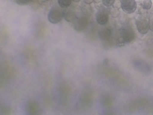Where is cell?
Returning a JSON list of instances; mask_svg holds the SVG:
<instances>
[{
    "instance_id": "cell-1",
    "label": "cell",
    "mask_w": 153,
    "mask_h": 115,
    "mask_svg": "<svg viewBox=\"0 0 153 115\" xmlns=\"http://www.w3.org/2000/svg\"><path fill=\"white\" fill-rule=\"evenodd\" d=\"M135 33L133 29L129 25H125L119 30L116 41L120 46L132 42L135 39Z\"/></svg>"
},
{
    "instance_id": "cell-2",
    "label": "cell",
    "mask_w": 153,
    "mask_h": 115,
    "mask_svg": "<svg viewBox=\"0 0 153 115\" xmlns=\"http://www.w3.org/2000/svg\"><path fill=\"white\" fill-rule=\"evenodd\" d=\"M137 29L141 34H146L149 30V20L147 15L139 16L136 22Z\"/></svg>"
},
{
    "instance_id": "cell-3",
    "label": "cell",
    "mask_w": 153,
    "mask_h": 115,
    "mask_svg": "<svg viewBox=\"0 0 153 115\" xmlns=\"http://www.w3.org/2000/svg\"><path fill=\"white\" fill-rule=\"evenodd\" d=\"M135 0H121V7L123 12L128 14L133 13L137 9Z\"/></svg>"
},
{
    "instance_id": "cell-4",
    "label": "cell",
    "mask_w": 153,
    "mask_h": 115,
    "mask_svg": "<svg viewBox=\"0 0 153 115\" xmlns=\"http://www.w3.org/2000/svg\"><path fill=\"white\" fill-rule=\"evenodd\" d=\"M88 24V19L85 15L76 18L74 22V28L76 31L81 32L86 28Z\"/></svg>"
},
{
    "instance_id": "cell-5",
    "label": "cell",
    "mask_w": 153,
    "mask_h": 115,
    "mask_svg": "<svg viewBox=\"0 0 153 115\" xmlns=\"http://www.w3.org/2000/svg\"><path fill=\"white\" fill-rule=\"evenodd\" d=\"M109 19V12L105 8H101L97 11L96 14V20L100 25L107 24Z\"/></svg>"
},
{
    "instance_id": "cell-6",
    "label": "cell",
    "mask_w": 153,
    "mask_h": 115,
    "mask_svg": "<svg viewBox=\"0 0 153 115\" xmlns=\"http://www.w3.org/2000/svg\"><path fill=\"white\" fill-rule=\"evenodd\" d=\"M62 13L56 9H53L48 13V19L51 23L56 24L59 23L62 19Z\"/></svg>"
},
{
    "instance_id": "cell-7",
    "label": "cell",
    "mask_w": 153,
    "mask_h": 115,
    "mask_svg": "<svg viewBox=\"0 0 153 115\" xmlns=\"http://www.w3.org/2000/svg\"><path fill=\"white\" fill-rule=\"evenodd\" d=\"M113 35V31L111 28H106L103 29L99 33L100 39L103 41H106L111 40Z\"/></svg>"
},
{
    "instance_id": "cell-8",
    "label": "cell",
    "mask_w": 153,
    "mask_h": 115,
    "mask_svg": "<svg viewBox=\"0 0 153 115\" xmlns=\"http://www.w3.org/2000/svg\"><path fill=\"white\" fill-rule=\"evenodd\" d=\"M63 17L68 22H74L76 19V13L70 9H66L62 12Z\"/></svg>"
},
{
    "instance_id": "cell-9",
    "label": "cell",
    "mask_w": 153,
    "mask_h": 115,
    "mask_svg": "<svg viewBox=\"0 0 153 115\" xmlns=\"http://www.w3.org/2000/svg\"><path fill=\"white\" fill-rule=\"evenodd\" d=\"M27 111L30 115H39V107L35 102H30L27 107Z\"/></svg>"
},
{
    "instance_id": "cell-10",
    "label": "cell",
    "mask_w": 153,
    "mask_h": 115,
    "mask_svg": "<svg viewBox=\"0 0 153 115\" xmlns=\"http://www.w3.org/2000/svg\"><path fill=\"white\" fill-rule=\"evenodd\" d=\"M141 5L144 10H150L152 7V1L151 0H142Z\"/></svg>"
},
{
    "instance_id": "cell-11",
    "label": "cell",
    "mask_w": 153,
    "mask_h": 115,
    "mask_svg": "<svg viewBox=\"0 0 153 115\" xmlns=\"http://www.w3.org/2000/svg\"><path fill=\"white\" fill-rule=\"evenodd\" d=\"M73 0H58L59 5L62 8H67L71 4Z\"/></svg>"
},
{
    "instance_id": "cell-12",
    "label": "cell",
    "mask_w": 153,
    "mask_h": 115,
    "mask_svg": "<svg viewBox=\"0 0 153 115\" xmlns=\"http://www.w3.org/2000/svg\"><path fill=\"white\" fill-rule=\"evenodd\" d=\"M148 16L149 20V30L153 31V10L150 11Z\"/></svg>"
},
{
    "instance_id": "cell-13",
    "label": "cell",
    "mask_w": 153,
    "mask_h": 115,
    "mask_svg": "<svg viewBox=\"0 0 153 115\" xmlns=\"http://www.w3.org/2000/svg\"><path fill=\"white\" fill-rule=\"evenodd\" d=\"M115 0H102L103 4L106 7H110L114 3Z\"/></svg>"
},
{
    "instance_id": "cell-14",
    "label": "cell",
    "mask_w": 153,
    "mask_h": 115,
    "mask_svg": "<svg viewBox=\"0 0 153 115\" xmlns=\"http://www.w3.org/2000/svg\"><path fill=\"white\" fill-rule=\"evenodd\" d=\"M31 0H16L17 3L20 5H26L29 3Z\"/></svg>"
}]
</instances>
